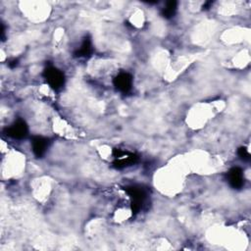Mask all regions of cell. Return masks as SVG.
I'll use <instances>...</instances> for the list:
<instances>
[{
    "mask_svg": "<svg viewBox=\"0 0 251 251\" xmlns=\"http://www.w3.org/2000/svg\"><path fill=\"white\" fill-rule=\"evenodd\" d=\"M132 75L127 72L119 73L113 79L114 86L122 93H127L132 88Z\"/></svg>",
    "mask_w": 251,
    "mask_h": 251,
    "instance_id": "5",
    "label": "cell"
},
{
    "mask_svg": "<svg viewBox=\"0 0 251 251\" xmlns=\"http://www.w3.org/2000/svg\"><path fill=\"white\" fill-rule=\"evenodd\" d=\"M227 180L229 185L234 189H240L244 185V176L241 168L233 167L227 173Z\"/></svg>",
    "mask_w": 251,
    "mask_h": 251,
    "instance_id": "7",
    "label": "cell"
},
{
    "mask_svg": "<svg viewBox=\"0 0 251 251\" xmlns=\"http://www.w3.org/2000/svg\"><path fill=\"white\" fill-rule=\"evenodd\" d=\"M113 155L115 157L113 166L116 169H124L126 167L131 166L138 160L137 155H135L134 153L127 152V151H122L117 148H115L113 150Z\"/></svg>",
    "mask_w": 251,
    "mask_h": 251,
    "instance_id": "3",
    "label": "cell"
},
{
    "mask_svg": "<svg viewBox=\"0 0 251 251\" xmlns=\"http://www.w3.org/2000/svg\"><path fill=\"white\" fill-rule=\"evenodd\" d=\"M125 190L130 198L132 214L135 215L141 210V208L144 204V201L146 199V192L142 187H140L138 185L126 186Z\"/></svg>",
    "mask_w": 251,
    "mask_h": 251,
    "instance_id": "1",
    "label": "cell"
},
{
    "mask_svg": "<svg viewBox=\"0 0 251 251\" xmlns=\"http://www.w3.org/2000/svg\"><path fill=\"white\" fill-rule=\"evenodd\" d=\"M28 133V126L24 120L15 121L9 127L6 128V134L14 139H23Z\"/></svg>",
    "mask_w": 251,
    "mask_h": 251,
    "instance_id": "4",
    "label": "cell"
},
{
    "mask_svg": "<svg viewBox=\"0 0 251 251\" xmlns=\"http://www.w3.org/2000/svg\"><path fill=\"white\" fill-rule=\"evenodd\" d=\"M212 3H213V2H211V1L206 2V3L203 5V9H209V7L212 5Z\"/></svg>",
    "mask_w": 251,
    "mask_h": 251,
    "instance_id": "12",
    "label": "cell"
},
{
    "mask_svg": "<svg viewBox=\"0 0 251 251\" xmlns=\"http://www.w3.org/2000/svg\"><path fill=\"white\" fill-rule=\"evenodd\" d=\"M237 155L238 157L242 160V161H249L250 160V153L248 151V149L244 146H241L238 148L237 150Z\"/></svg>",
    "mask_w": 251,
    "mask_h": 251,
    "instance_id": "10",
    "label": "cell"
},
{
    "mask_svg": "<svg viewBox=\"0 0 251 251\" xmlns=\"http://www.w3.org/2000/svg\"><path fill=\"white\" fill-rule=\"evenodd\" d=\"M177 9V2L175 0L168 1L165 5V7L162 9V16L166 19H171L175 16Z\"/></svg>",
    "mask_w": 251,
    "mask_h": 251,
    "instance_id": "9",
    "label": "cell"
},
{
    "mask_svg": "<svg viewBox=\"0 0 251 251\" xmlns=\"http://www.w3.org/2000/svg\"><path fill=\"white\" fill-rule=\"evenodd\" d=\"M92 50H93V48H92L91 39H90V37L86 36L83 39L80 47L74 53V55H75V57H78V58H80V57H88L92 53Z\"/></svg>",
    "mask_w": 251,
    "mask_h": 251,
    "instance_id": "8",
    "label": "cell"
},
{
    "mask_svg": "<svg viewBox=\"0 0 251 251\" xmlns=\"http://www.w3.org/2000/svg\"><path fill=\"white\" fill-rule=\"evenodd\" d=\"M42 75L49 86L54 90H59L65 84L64 73L53 66L46 67L42 73Z\"/></svg>",
    "mask_w": 251,
    "mask_h": 251,
    "instance_id": "2",
    "label": "cell"
},
{
    "mask_svg": "<svg viewBox=\"0 0 251 251\" xmlns=\"http://www.w3.org/2000/svg\"><path fill=\"white\" fill-rule=\"evenodd\" d=\"M17 65H18V60H17V59H14V60H12V61H10V62L8 63V66H9L10 68H15Z\"/></svg>",
    "mask_w": 251,
    "mask_h": 251,
    "instance_id": "11",
    "label": "cell"
},
{
    "mask_svg": "<svg viewBox=\"0 0 251 251\" xmlns=\"http://www.w3.org/2000/svg\"><path fill=\"white\" fill-rule=\"evenodd\" d=\"M49 139L43 136H33L31 138V149L35 157L41 158L47 151L49 146Z\"/></svg>",
    "mask_w": 251,
    "mask_h": 251,
    "instance_id": "6",
    "label": "cell"
}]
</instances>
